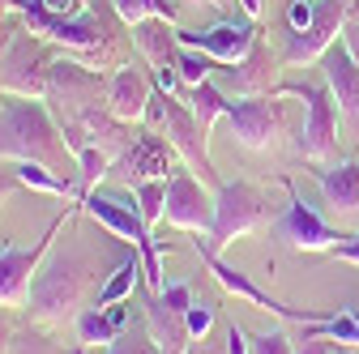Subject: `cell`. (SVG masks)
<instances>
[{
    "mask_svg": "<svg viewBox=\"0 0 359 354\" xmlns=\"http://www.w3.org/2000/svg\"><path fill=\"white\" fill-rule=\"evenodd\" d=\"M73 329H77V341H81V346H111L128 325H120L107 307H95V303H90L86 312L73 320Z\"/></svg>",
    "mask_w": 359,
    "mask_h": 354,
    "instance_id": "obj_26",
    "label": "cell"
},
{
    "mask_svg": "<svg viewBox=\"0 0 359 354\" xmlns=\"http://www.w3.org/2000/svg\"><path fill=\"white\" fill-rule=\"evenodd\" d=\"M227 124L244 150H274L287 132V111L278 94H257V99H231Z\"/></svg>",
    "mask_w": 359,
    "mask_h": 354,
    "instance_id": "obj_12",
    "label": "cell"
},
{
    "mask_svg": "<svg viewBox=\"0 0 359 354\" xmlns=\"http://www.w3.org/2000/svg\"><path fill=\"white\" fill-rule=\"evenodd\" d=\"M52 43H43L39 34L22 30L5 52H0V85L5 94L18 99H48V69H52Z\"/></svg>",
    "mask_w": 359,
    "mask_h": 354,
    "instance_id": "obj_8",
    "label": "cell"
},
{
    "mask_svg": "<svg viewBox=\"0 0 359 354\" xmlns=\"http://www.w3.org/2000/svg\"><path fill=\"white\" fill-rule=\"evenodd\" d=\"M184 325H189V337H193V341H205V337H210V329H214V307L193 303L189 312H184Z\"/></svg>",
    "mask_w": 359,
    "mask_h": 354,
    "instance_id": "obj_33",
    "label": "cell"
},
{
    "mask_svg": "<svg viewBox=\"0 0 359 354\" xmlns=\"http://www.w3.org/2000/svg\"><path fill=\"white\" fill-rule=\"evenodd\" d=\"M0 107H5V85H0Z\"/></svg>",
    "mask_w": 359,
    "mask_h": 354,
    "instance_id": "obj_46",
    "label": "cell"
},
{
    "mask_svg": "<svg viewBox=\"0 0 359 354\" xmlns=\"http://www.w3.org/2000/svg\"><path fill=\"white\" fill-rule=\"evenodd\" d=\"M146 333H150V341L163 354H184L193 346L189 325H184V312H175L163 295H150V303H146Z\"/></svg>",
    "mask_w": 359,
    "mask_h": 354,
    "instance_id": "obj_22",
    "label": "cell"
},
{
    "mask_svg": "<svg viewBox=\"0 0 359 354\" xmlns=\"http://www.w3.org/2000/svg\"><path fill=\"white\" fill-rule=\"evenodd\" d=\"M175 38H180V48L205 52V56L218 60V64H236V60H244V56L257 48L261 30H257L252 17H236V13H231V17H222V22L205 26V30H184V26H175Z\"/></svg>",
    "mask_w": 359,
    "mask_h": 354,
    "instance_id": "obj_13",
    "label": "cell"
},
{
    "mask_svg": "<svg viewBox=\"0 0 359 354\" xmlns=\"http://www.w3.org/2000/svg\"><path fill=\"white\" fill-rule=\"evenodd\" d=\"M13 13H18V0H0V22L13 17Z\"/></svg>",
    "mask_w": 359,
    "mask_h": 354,
    "instance_id": "obj_45",
    "label": "cell"
},
{
    "mask_svg": "<svg viewBox=\"0 0 359 354\" xmlns=\"http://www.w3.org/2000/svg\"><path fill=\"white\" fill-rule=\"evenodd\" d=\"M236 5H240V13H244V17H252V22L261 17V0H236Z\"/></svg>",
    "mask_w": 359,
    "mask_h": 354,
    "instance_id": "obj_42",
    "label": "cell"
},
{
    "mask_svg": "<svg viewBox=\"0 0 359 354\" xmlns=\"http://www.w3.org/2000/svg\"><path fill=\"white\" fill-rule=\"evenodd\" d=\"M283 188H287V209L278 213V222H274V235L287 243V248H295V252H334V243L342 239L325 218L312 209L304 197H299V188L283 175Z\"/></svg>",
    "mask_w": 359,
    "mask_h": 354,
    "instance_id": "obj_14",
    "label": "cell"
},
{
    "mask_svg": "<svg viewBox=\"0 0 359 354\" xmlns=\"http://www.w3.org/2000/svg\"><path fill=\"white\" fill-rule=\"evenodd\" d=\"M81 213H86V218H95V222H99L103 231H111L116 239L133 243V252L154 239V235L146 231V222H142L137 205H124L120 197H107V192H99V188H90V192L81 197Z\"/></svg>",
    "mask_w": 359,
    "mask_h": 354,
    "instance_id": "obj_18",
    "label": "cell"
},
{
    "mask_svg": "<svg viewBox=\"0 0 359 354\" xmlns=\"http://www.w3.org/2000/svg\"><path fill=\"white\" fill-rule=\"evenodd\" d=\"M13 337H18V329H9V320L0 316V354H13Z\"/></svg>",
    "mask_w": 359,
    "mask_h": 354,
    "instance_id": "obj_41",
    "label": "cell"
},
{
    "mask_svg": "<svg viewBox=\"0 0 359 354\" xmlns=\"http://www.w3.org/2000/svg\"><path fill=\"white\" fill-rule=\"evenodd\" d=\"M189 5H205V0H189Z\"/></svg>",
    "mask_w": 359,
    "mask_h": 354,
    "instance_id": "obj_47",
    "label": "cell"
},
{
    "mask_svg": "<svg viewBox=\"0 0 359 354\" xmlns=\"http://www.w3.org/2000/svg\"><path fill=\"white\" fill-rule=\"evenodd\" d=\"M342 354H346V350H342Z\"/></svg>",
    "mask_w": 359,
    "mask_h": 354,
    "instance_id": "obj_50",
    "label": "cell"
},
{
    "mask_svg": "<svg viewBox=\"0 0 359 354\" xmlns=\"http://www.w3.org/2000/svg\"><path fill=\"white\" fill-rule=\"evenodd\" d=\"M334 256H338V260H346V264H355V269H359V235H342V239L334 243Z\"/></svg>",
    "mask_w": 359,
    "mask_h": 354,
    "instance_id": "obj_38",
    "label": "cell"
},
{
    "mask_svg": "<svg viewBox=\"0 0 359 354\" xmlns=\"http://www.w3.org/2000/svg\"><path fill=\"white\" fill-rule=\"evenodd\" d=\"M13 180L30 192H43V197H81L73 188V180H65V175H56L43 162H13Z\"/></svg>",
    "mask_w": 359,
    "mask_h": 354,
    "instance_id": "obj_25",
    "label": "cell"
},
{
    "mask_svg": "<svg viewBox=\"0 0 359 354\" xmlns=\"http://www.w3.org/2000/svg\"><path fill=\"white\" fill-rule=\"evenodd\" d=\"M278 99H304V128H299V154L312 167H325L338 150V103L330 85H308V81H278Z\"/></svg>",
    "mask_w": 359,
    "mask_h": 354,
    "instance_id": "obj_5",
    "label": "cell"
},
{
    "mask_svg": "<svg viewBox=\"0 0 359 354\" xmlns=\"http://www.w3.org/2000/svg\"><path fill=\"white\" fill-rule=\"evenodd\" d=\"M0 158L43 162L65 180H73L69 167H77L73 150L60 137L52 107L43 99H18V94H5V107H0Z\"/></svg>",
    "mask_w": 359,
    "mask_h": 354,
    "instance_id": "obj_2",
    "label": "cell"
},
{
    "mask_svg": "<svg viewBox=\"0 0 359 354\" xmlns=\"http://www.w3.org/2000/svg\"><path fill=\"white\" fill-rule=\"evenodd\" d=\"M111 9H116V17H120L124 26H137V22H146V17H167V22L180 17V5H175V0H111Z\"/></svg>",
    "mask_w": 359,
    "mask_h": 354,
    "instance_id": "obj_27",
    "label": "cell"
},
{
    "mask_svg": "<svg viewBox=\"0 0 359 354\" xmlns=\"http://www.w3.org/2000/svg\"><path fill=\"white\" fill-rule=\"evenodd\" d=\"M227 354H248V329H240L236 320L227 325Z\"/></svg>",
    "mask_w": 359,
    "mask_h": 354,
    "instance_id": "obj_39",
    "label": "cell"
},
{
    "mask_svg": "<svg viewBox=\"0 0 359 354\" xmlns=\"http://www.w3.org/2000/svg\"><path fill=\"white\" fill-rule=\"evenodd\" d=\"M184 354H227V346H222V350H218V346H205V341H197V346H189Z\"/></svg>",
    "mask_w": 359,
    "mask_h": 354,
    "instance_id": "obj_43",
    "label": "cell"
},
{
    "mask_svg": "<svg viewBox=\"0 0 359 354\" xmlns=\"http://www.w3.org/2000/svg\"><path fill=\"white\" fill-rule=\"evenodd\" d=\"M146 124H150V128H158L163 137L171 141V150L184 158V167L197 175L201 184L222 188L218 171H214V162H210V137L197 128V120H193V111H189V103H184V99H171V94H163L158 85H154L150 107H146Z\"/></svg>",
    "mask_w": 359,
    "mask_h": 354,
    "instance_id": "obj_4",
    "label": "cell"
},
{
    "mask_svg": "<svg viewBox=\"0 0 359 354\" xmlns=\"http://www.w3.org/2000/svg\"><path fill=\"white\" fill-rule=\"evenodd\" d=\"M205 5H210V9H218V13H236V9H240L236 0H205Z\"/></svg>",
    "mask_w": 359,
    "mask_h": 354,
    "instance_id": "obj_44",
    "label": "cell"
},
{
    "mask_svg": "<svg viewBox=\"0 0 359 354\" xmlns=\"http://www.w3.org/2000/svg\"><path fill=\"white\" fill-rule=\"evenodd\" d=\"M175 69H180V81H184V90H193V85H201V81H210V77L218 73V60H210L205 52H193V48H180Z\"/></svg>",
    "mask_w": 359,
    "mask_h": 354,
    "instance_id": "obj_29",
    "label": "cell"
},
{
    "mask_svg": "<svg viewBox=\"0 0 359 354\" xmlns=\"http://www.w3.org/2000/svg\"><path fill=\"white\" fill-rule=\"evenodd\" d=\"M321 73H325V85L338 103L342 115H359V64L351 60V52L342 48V38L321 56Z\"/></svg>",
    "mask_w": 359,
    "mask_h": 354,
    "instance_id": "obj_20",
    "label": "cell"
},
{
    "mask_svg": "<svg viewBox=\"0 0 359 354\" xmlns=\"http://www.w3.org/2000/svg\"><path fill=\"white\" fill-rule=\"evenodd\" d=\"M13 354H65L52 337H43L39 329H22L18 337H13Z\"/></svg>",
    "mask_w": 359,
    "mask_h": 354,
    "instance_id": "obj_32",
    "label": "cell"
},
{
    "mask_svg": "<svg viewBox=\"0 0 359 354\" xmlns=\"http://www.w3.org/2000/svg\"><path fill=\"white\" fill-rule=\"evenodd\" d=\"M48 13H60V17H81V13H90L95 5H86V0H39Z\"/></svg>",
    "mask_w": 359,
    "mask_h": 354,
    "instance_id": "obj_37",
    "label": "cell"
},
{
    "mask_svg": "<svg viewBox=\"0 0 359 354\" xmlns=\"http://www.w3.org/2000/svg\"><path fill=\"white\" fill-rule=\"evenodd\" d=\"M95 278H99V260L90 256L77 239L52 243V252L43 256L39 274L30 282V303H26L30 320L43 325V329L73 325L86 307H90L86 299H90Z\"/></svg>",
    "mask_w": 359,
    "mask_h": 354,
    "instance_id": "obj_1",
    "label": "cell"
},
{
    "mask_svg": "<svg viewBox=\"0 0 359 354\" xmlns=\"http://www.w3.org/2000/svg\"><path fill=\"white\" fill-rule=\"evenodd\" d=\"M248 354H295V341L283 329L269 333H248Z\"/></svg>",
    "mask_w": 359,
    "mask_h": 354,
    "instance_id": "obj_30",
    "label": "cell"
},
{
    "mask_svg": "<svg viewBox=\"0 0 359 354\" xmlns=\"http://www.w3.org/2000/svg\"><path fill=\"white\" fill-rule=\"evenodd\" d=\"M163 218H167V227H175V231H189L197 239H210L214 235V192H210V184H201L193 171H171Z\"/></svg>",
    "mask_w": 359,
    "mask_h": 354,
    "instance_id": "obj_11",
    "label": "cell"
},
{
    "mask_svg": "<svg viewBox=\"0 0 359 354\" xmlns=\"http://www.w3.org/2000/svg\"><path fill=\"white\" fill-rule=\"evenodd\" d=\"M175 150L171 141L163 137L158 128H137V137H133V146L111 162V175L133 188V184H146V180H171V171H175Z\"/></svg>",
    "mask_w": 359,
    "mask_h": 354,
    "instance_id": "obj_15",
    "label": "cell"
},
{
    "mask_svg": "<svg viewBox=\"0 0 359 354\" xmlns=\"http://www.w3.org/2000/svg\"><path fill=\"white\" fill-rule=\"evenodd\" d=\"M18 13H22L26 30L39 34L43 43H52V48H60V52H73L77 60H103V64L120 69L116 56H111L107 30H103L95 9L81 13V17H60V13H48L39 0H18Z\"/></svg>",
    "mask_w": 359,
    "mask_h": 354,
    "instance_id": "obj_3",
    "label": "cell"
},
{
    "mask_svg": "<svg viewBox=\"0 0 359 354\" xmlns=\"http://www.w3.org/2000/svg\"><path fill=\"white\" fill-rule=\"evenodd\" d=\"M133 205H137L146 231L154 235V227L163 222V205H167V180H146V184H133Z\"/></svg>",
    "mask_w": 359,
    "mask_h": 354,
    "instance_id": "obj_28",
    "label": "cell"
},
{
    "mask_svg": "<svg viewBox=\"0 0 359 354\" xmlns=\"http://www.w3.org/2000/svg\"><path fill=\"white\" fill-rule=\"evenodd\" d=\"M265 222V197L261 188H252L248 180H231L214 188V235L210 248H227L244 235H252Z\"/></svg>",
    "mask_w": 359,
    "mask_h": 354,
    "instance_id": "obj_9",
    "label": "cell"
},
{
    "mask_svg": "<svg viewBox=\"0 0 359 354\" xmlns=\"http://www.w3.org/2000/svg\"><path fill=\"white\" fill-rule=\"evenodd\" d=\"M312 13H317V0H291V5H287V30L291 34L295 30H308Z\"/></svg>",
    "mask_w": 359,
    "mask_h": 354,
    "instance_id": "obj_35",
    "label": "cell"
},
{
    "mask_svg": "<svg viewBox=\"0 0 359 354\" xmlns=\"http://www.w3.org/2000/svg\"><path fill=\"white\" fill-rule=\"evenodd\" d=\"M56 124L60 128H73L90 107L107 103V77L99 69H90L81 60H69V56H56L52 69H48V99Z\"/></svg>",
    "mask_w": 359,
    "mask_h": 354,
    "instance_id": "obj_6",
    "label": "cell"
},
{
    "mask_svg": "<svg viewBox=\"0 0 359 354\" xmlns=\"http://www.w3.org/2000/svg\"><path fill=\"white\" fill-rule=\"evenodd\" d=\"M278 69H283V56L269 52V43H265V34H261L257 48H252L244 60L218 64L214 81L222 85V94H227V99H257V94H274Z\"/></svg>",
    "mask_w": 359,
    "mask_h": 354,
    "instance_id": "obj_17",
    "label": "cell"
},
{
    "mask_svg": "<svg viewBox=\"0 0 359 354\" xmlns=\"http://www.w3.org/2000/svg\"><path fill=\"white\" fill-rule=\"evenodd\" d=\"M158 295L175 307V312H189V307L197 303V299H193V282H171V286H163Z\"/></svg>",
    "mask_w": 359,
    "mask_h": 354,
    "instance_id": "obj_36",
    "label": "cell"
},
{
    "mask_svg": "<svg viewBox=\"0 0 359 354\" xmlns=\"http://www.w3.org/2000/svg\"><path fill=\"white\" fill-rule=\"evenodd\" d=\"M312 180H317L325 205L338 218L359 213V162H338V167H312Z\"/></svg>",
    "mask_w": 359,
    "mask_h": 354,
    "instance_id": "obj_21",
    "label": "cell"
},
{
    "mask_svg": "<svg viewBox=\"0 0 359 354\" xmlns=\"http://www.w3.org/2000/svg\"><path fill=\"white\" fill-rule=\"evenodd\" d=\"M184 103H189V111H193V120H197V128L210 137V128L218 124V120H227V107H231V99L222 94V85L210 77V81H201V85H193V90L184 94Z\"/></svg>",
    "mask_w": 359,
    "mask_h": 354,
    "instance_id": "obj_23",
    "label": "cell"
},
{
    "mask_svg": "<svg viewBox=\"0 0 359 354\" xmlns=\"http://www.w3.org/2000/svg\"><path fill=\"white\" fill-rule=\"evenodd\" d=\"M346 5H351V0H317V13H312L308 30L287 34L283 64H287V69H299V64H321V56L334 48L338 34H342Z\"/></svg>",
    "mask_w": 359,
    "mask_h": 354,
    "instance_id": "obj_16",
    "label": "cell"
},
{
    "mask_svg": "<svg viewBox=\"0 0 359 354\" xmlns=\"http://www.w3.org/2000/svg\"><path fill=\"white\" fill-rule=\"evenodd\" d=\"M154 94V81L137 64H120L107 77V111L124 124H146V107Z\"/></svg>",
    "mask_w": 359,
    "mask_h": 354,
    "instance_id": "obj_19",
    "label": "cell"
},
{
    "mask_svg": "<svg viewBox=\"0 0 359 354\" xmlns=\"http://www.w3.org/2000/svg\"><path fill=\"white\" fill-rule=\"evenodd\" d=\"M103 354H158V346H154L150 333H142V329H124L111 346H103Z\"/></svg>",
    "mask_w": 359,
    "mask_h": 354,
    "instance_id": "obj_31",
    "label": "cell"
},
{
    "mask_svg": "<svg viewBox=\"0 0 359 354\" xmlns=\"http://www.w3.org/2000/svg\"><path fill=\"white\" fill-rule=\"evenodd\" d=\"M295 354H342V346L330 341V337H321V333H312V329H304L295 337Z\"/></svg>",
    "mask_w": 359,
    "mask_h": 354,
    "instance_id": "obj_34",
    "label": "cell"
},
{
    "mask_svg": "<svg viewBox=\"0 0 359 354\" xmlns=\"http://www.w3.org/2000/svg\"><path fill=\"white\" fill-rule=\"evenodd\" d=\"M338 38H342V48L351 52V60L359 64V22H342V34Z\"/></svg>",
    "mask_w": 359,
    "mask_h": 354,
    "instance_id": "obj_40",
    "label": "cell"
},
{
    "mask_svg": "<svg viewBox=\"0 0 359 354\" xmlns=\"http://www.w3.org/2000/svg\"><path fill=\"white\" fill-rule=\"evenodd\" d=\"M158 354H163V350H158Z\"/></svg>",
    "mask_w": 359,
    "mask_h": 354,
    "instance_id": "obj_49",
    "label": "cell"
},
{
    "mask_svg": "<svg viewBox=\"0 0 359 354\" xmlns=\"http://www.w3.org/2000/svg\"><path fill=\"white\" fill-rule=\"evenodd\" d=\"M197 256H201V264L214 274V282H218L222 290L236 295V299H244V303H252V307H261V312H274V316L295 320V325H317V320L334 316V312H325V307H291V303L274 299L269 290H261L244 269H236V264L222 260V256H218V248H210V239H197Z\"/></svg>",
    "mask_w": 359,
    "mask_h": 354,
    "instance_id": "obj_7",
    "label": "cell"
},
{
    "mask_svg": "<svg viewBox=\"0 0 359 354\" xmlns=\"http://www.w3.org/2000/svg\"><path fill=\"white\" fill-rule=\"evenodd\" d=\"M137 282H142V256H137V252H128L120 264H111L107 282H103V286H99V295H95V307H111V303H124L133 290H137Z\"/></svg>",
    "mask_w": 359,
    "mask_h": 354,
    "instance_id": "obj_24",
    "label": "cell"
},
{
    "mask_svg": "<svg viewBox=\"0 0 359 354\" xmlns=\"http://www.w3.org/2000/svg\"><path fill=\"white\" fill-rule=\"evenodd\" d=\"M86 5H95V0H86Z\"/></svg>",
    "mask_w": 359,
    "mask_h": 354,
    "instance_id": "obj_48",
    "label": "cell"
},
{
    "mask_svg": "<svg viewBox=\"0 0 359 354\" xmlns=\"http://www.w3.org/2000/svg\"><path fill=\"white\" fill-rule=\"evenodd\" d=\"M65 222H69V213H60L56 222L43 231V239H34L30 248H9V243L0 248V307H26L30 303V282L39 274L43 256L52 252L56 235L65 231Z\"/></svg>",
    "mask_w": 359,
    "mask_h": 354,
    "instance_id": "obj_10",
    "label": "cell"
}]
</instances>
